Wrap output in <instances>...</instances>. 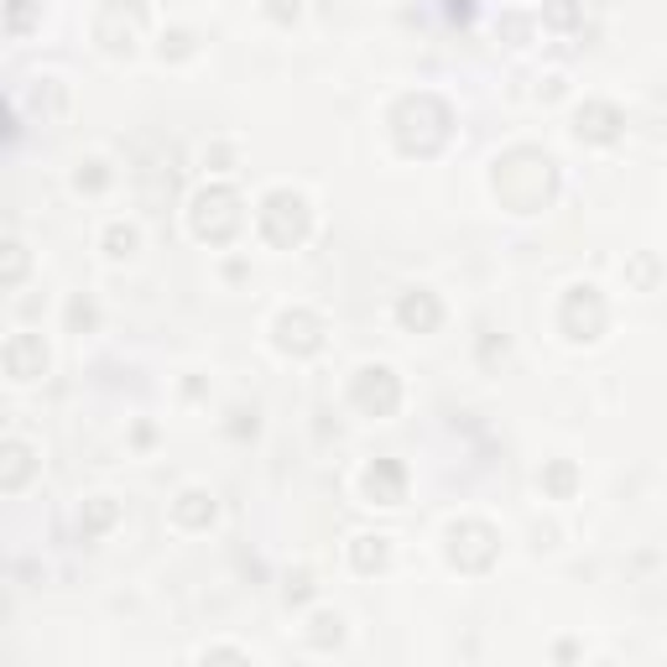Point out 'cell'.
Instances as JSON below:
<instances>
[{"label":"cell","mask_w":667,"mask_h":667,"mask_svg":"<svg viewBox=\"0 0 667 667\" xmlns=\"http://www.w3.org/2000/svg\"><path fill=\"white\" fill-rule=\"evenodd\" d=\"M266 11H272L276 21H292V17H297V0H272V6H266Z\"/></svg>","instance_id":"obj_28"},{"label":"cell","mask_w":667,"mask_h":667,"mask_svg":"<svg viewBox=\"0 0 667 667\" xmlns=\"http://www.w3.org/2000/svg\"><path fill=\"white\" fill-rule=\"evenodd\" d=\"M27 475H32V448L21 444V438H11V444H6V475H0V485H6V491H21Z\"/></svg>","instance_id":"obj_16"},{"label":"cell","mask_w":667,"mask_h":667,"mask_svg":"<svg viewBox=\"0 0 667 667\" xmlns=\"http://www.w3.org/2000/svg\"><path fill=\"white\" fill-rule=\"evenodd\" d=\"M620 110L616 104H605V100H589L579 104V120H574V131H579V141H595V146H605V141H616L620 137Z\"/></svg>","instance_id":"obj_12"},{"label":"cell","mask_w":667,"mask_h":667,"mask_svg":"<svg viewBox=\"0 0 667 667\" xmlns=\"http://www.w3.org/2000/svg\"><path fill=\"white\" fill-rule=\"evenodd\" d=\"M32 27V0H11V37H21Z\"/></svg>","instance_id":"obj_23"},{"label":"cell","mask_w":667,"mask_h":667,"mask_svg":"<svg viewBox=\"0 0 667 667\" xmlns=\"http://www.w3.org/2000/svg\"><path fill=\"white\" fill-rule=\"evenodd\" d=\"M115 516H120L115 496H94L84 506V516H79V527H84V537H100L104 527H115Z\"/></svg>","instance_id":"obj_17"},{"label":"cell","mask_w":667,"mask_h":667,"mask_svg":"<svg viewBox=\"0 0 667 667\" xmlns=\"http://www.w3.org/2000/svg\"><path fill=\"white\" fill-rule=\"evenodd\" d=\"M48 371V350H42V334H17L6 344V376L11 381H37Z\"/></svg>","instance_id":"obj_11"},{"label":"cell","mask_w":667,"mask_h":667,"mask_svg":"<svg viewBox=\"0 0 667 667\" xmlns=\"http://www.w3.org/2000/svg\"><path fill=\"white\" fill-rule=\"evenodd\" d=\"M448 131H454V115H448V104L438 100V94H407V100H396L392 137H396V146H402L407 156L444 152Z\"/></svg>","instance_id":"obj_2"},{"label":"cell","mask_w":667,"mask_h":667,"mask_svg":"<svg viewBox=\"0 0 667 667\" xmlns=\"http://www.w3.org/2000/svg\"><path fill=\"white\" fill-rule=\"evenodd\" d=\"M137 245H141V235L131 224H110V230H104V256L125 261V256H137Z\"/></svg>","instance_id":"obj_18"},{"label":"cell","mask_w":667,"mask_h":667,"mask_svg":"<svg viewBox=\"0 0 667 667\" xmlns=\"http://www.w3.org/2000/svg\"><path fill=\"white\" fill-rule=\"evenodd\" d=\"M396 319H402V329H412V334H433V329L444 324V303H438L428 287H412V292H402Z\"/></svg>","instance_id":"obj_10"},{"label":"cell","mask_w":667,"mask_h":667,"mask_svg":"<svg viewBox=\"0 0 667 667\" xmlns=\"http://www.w3.org/2000/svg\"><path fill=\"white\" fill-rule=\"evenodd\" d=\"M501 553V537L485 522H459V527L448 532V558L459 568H469V574H479V568H491Z\"/></svg>","instance_id":"obj_7"},{"label":"cell","mask_w":667,"mask_h":667,"mask_svg":"<svg viewBox=\"0 0 667 667\" xmlns=\"http://www.w3.org/2000/svg\"><path fill=\"white\" fill-rule=\"evenodd\" d=\"M141 21H146V11L141 6H104L100 21H94V42H100L104 52H137L141 42Z\"/></svg>","instance_id":"obj_8"},{"label":"cell","mask_w":667,"mask_h":667,"mask_svg":"<svg viewBox=\"0 0 667 667\" xmlns=\"http://www.w3.org/2000/svg\"><path fill=\"white\" fill-rule=\"evenodd\" d=\"M240 199L235 189H224V183H209V189L193 193V204H189V230L199 240H209V245H224V240H235L240 230Z\"/></svg>","instance_id":"obj_4"},{"label":"cell","mask_w":667,"mask_h":667,"mask_svg":"<svg viewBox=\"0 0 667 667\" xmlns=\"http://www.w3.org/2000/svg\"><path fill=\"white\" fill-rule=\"evenodd\" d=\"M548 21H553V27H568V21H574V6H568V0H553V6H548Z\"/></svg>","instance_id":"obj_26"},{"label":"cell","mask_w":667,"mask_h":667,"mask_svg":"<svg viewBox=\"0 0 667 667\" xmlns=\"http://www.w3.org/2000/svg\"><path fill=\"white\" fill-rule=\"evenodd\" d=\"M558 324L574 344H589L605 334V297L595 287H568L564 309H558Z\"/></svg>","instance_id":"obj_6"},{"label":"cell","mask_w":667,"mask_h":667,"mask_svg":"<svg viewBox=\"0 0 667 667\" xmlns=\"http://www.w3.org/2000/svg\"><path fill=\"white\" fill-rule=\"evenodd\" d=\"M21 266H27V251H21L17 240H6V282H11V287L21 282Z\"/></svg>","instance_id":"obj_21"},{"label":"cell","mask_w":667,"mask_h":667,"mask_svg":"<svg viewBox=\"0 0 667 667\" xmlns=\"http://www.w3.org/2000/svg\"><path fill=\"white\" fill-rule=\"evenodd\" d=\"M548 491H553V496H568V491H574V464H553V469H548Z\"/></svg>","instance_id":"obj_22"},{"label":"cell","mask_w":667,"mask_h":667,"mask_svg":"<svg viewBox=\"0 0 667 667\" xmlns=\"http://www.w3.org/2000/svg\"><path fill=\"white\" fill-rule=\"evenodd\" d=\"M261 235L272 240L276 251H292V245H303L313 230V214H309V199L303 193H292V189H272L266 199H261Z\"/></svg>","instance_id":"obj_3"},{"label":"cell","mask_w":667,"mask_h":667,"mask_svg":"<svg viewBox=\"0 0 667 667\" xmlns=\"http://www.w3.org/2000/svg\"><path fill=\"white\" fill-rule=\"evenodd\" d=\"M172 522L189 527V532L209 527V522H214V496H204V491H183V496L172 501Z\"/></svg>","instance_id":"obj_14"},{"label":"cell","mask_w":667,"mask_h":667,"mask_svg":"<svg viewBox=\"0 0 667 667\" xmlns=\"http://www.w3.org/2000/svg\"><path fill=\"white\" fill-rule=\"evenodd\" d=\"M73 183H79V189H89V193H94V189H104V183H110V172H104V162H84Z\"/></svg>","instance_id":"obj_20"},{"label":"cell","mask_w":667,"mask_h":667,"mask_svg":"<svg viewBox=\"0 0 667 667\" xmlns=\"http://www.w3.org/2000/svg\"><path fill=\"white\" fill-rule=\"evenodd\" d=\"M360 485H365V501H376V506H402V496H407V475L392 459H376Z\"/></svg>","instance_id":"obj_13"},{"label":"cell","mask_w":667,"mask_h":667,"mask_svg":"<svg viewBox=\"0 0 667 667\" xmlns=\"http://www.w3.org/2000/svg\"><path fill=\"white\" fill-rule=\"evenodd\" d=\"M69 324H73V329H89V324H94V303L73 297V303H69Z\"/></svg>","instance_id":"obj_24"},{"label":"cell","mask_w":667,"mask_h":667,"mask_svg":"<svg viewBox=\"0 0 667 667\" xmlns=\"http://www.w3.org/2000/svg\"><path fill=\"white\" fill-rule=\"evenodd\" d=\"M168 52H172V58H189V52H193V37H189V32H172L168 42H162V58H168Z\"/></svg>","instance_id":"obj_25"},{"label":"cell","mask_w":667,"mask_h":667,"mask_svg":"<svg viewBox=\"0 0 667 667\" xmlns=\"http://www.w3.org/2000/svg\"><path fill=\"white\" fill-rule=\"evenodd\" d=\"M309 595H313V579H309V574L287 579V599H309Z\"/></svg>","instance_id":"obj_27"},{"label":"cell","mask_w":667,"mask_h":667,"mask_svg":"<svg viewBox=\"0 0 667 667\" xmlns=\"http://www.w3.org/2000/svg\"><path fill=\"white\" fill-rule=\"evenodd\" d=\"M491 189L512 214H537V209L553 204L558 193V168H553L548 152L537 146H512L506 156H496V172H491Z\"/></svg>","instance_id":"obj_1"},{"label":"cell","mask_w":667,"mask_h":667,"mask_svg":"<svg viewBox=\"0 0 667 667\" xmlns=\"http://www.w3.org/2000/svg\"><path fill=\"white\" fill-rule=\"evenodd\" d=\"M276 350L282 355H313V350H324V319L309 309H292L276 319Z\"/></svg>","instance_id":"obj_9"},{"label":"cell","mask_w":667,"mask_h":667,"mask_svg":"<svg viewBox=\"0 0 667 667\" xmlns=\"http://www.w3.org/2000/svg\"><path fill=\"white\" fill-rule=\"evenodd\" d=\"M340 626H344L340 616H313L309 641H313V647H334V641H340Z\"/></svg>","instance_id":"obj_19"},{"label":"cell","mask_w":667,"mask_h":667,"mask_svg":"<svg viewBox=\"0 0 667 667\" xmlns=\"http://www.w3.org/2000/svg\"><path fill=\"white\" fill-rule=\"evenodd\" d=\"M350 396H355V407L365 417H392L396 402H402V381H396L392 365H360Z\"/></svg>","instance_id":"obj_5"},{"label":"cell","mask_w":667,"mask_h":667,"mask_svg":"<svg viewBox=\"0 0 667 667\" xmlns=\"http://www.w3.org/2000/svg\"><path fill=\"white\" fill-rule=\"evenodd\" d=\"M350 558H355L360 574H376V568L392 564V543H386V537H355V548H350Z\"/></svg>","instance_id":"obj_15"}]
</instances>
